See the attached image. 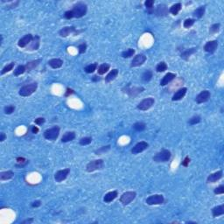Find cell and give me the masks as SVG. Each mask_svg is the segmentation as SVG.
Listing matches in <instances>:
<instances>
[{
	"instance_id": "obj_1",
	"label": "cell",
	"mask_w": 224,
	"mask_h": 224,
	"mask_svg": "<svg viewBox=\"0 0 224 224\" xmlns=\"http://www.w3.org/2000/svg\"><path fill=\"white\" fill-rule=\"evenodd\" d=\"M87 11H88V7H87L86 4L83 2H79L73 6L72 10L67 11L64 13V17L67 19H71L73 18H80L86 15Z\"/></svg>"
},
{
	"instance_id": "obj_2",
	"label": "cell",
	"mask_w": 224,
	"mask_h": 224,
	"mask_svg": "<svg viewBox=\"0 0 224 224\" xmlns=\"http://www.w3.org/2000/svg\"><path fill=\"white\" fill-rule=\"evenodd\" d=\"M37 88H38V84L36 82H33V83L25 85L19 89L18 94H19V96H24V97L29 96L33 95L37 90Z\"/></svg>"
},
{
	"instance_id": "obj_3",
	"label": "cell",
	"mask_w": 224,
	"mask_h": 224,
	"mask_svg": "<svg viewBox=\"0 0 224 224\" xmlns=\"http://www.w3.org/2000/svg\"><path fill=\"white\" fill-rule=\"evenodd\" d=\"M104 166V162L103 159H96L88 163L86 166V171L88 172H92L97 170H102Z\"/></svg>"
},
{
	"instance_id": "obj_4",
	"label": "cell",
	"mask_w": 224,
	"mask_h": 224,
	"mask_svg": "<svg viewBox=\"0 0 224 224\" xmlns=\"http://www.w3.org/2000/svg\"><path fill=\"white\" fill-rule=\"evenodd\" d=\"M60 127L59 126H53L50 129H47V131H44L43 135H44V138L47 140H50V141H54L56 140L59 135H60Z\"/></svg>"
},
{
	"instance_id": "obj_5",
	"label": "cell",
	"mask_w": 224,
	"mask_h": 224,
	"mask_svg": "<svg viewBox=\"0 0 224 224\" xmlns=\"http://www.w3.org/2000/svg\"><path fill=\"white\" fill-rule=\"evenodd\" d=\"M172 157V153L169 150H162L161 152H158L154 157H153V160L157 163H161V162H167L170 160Z\"/></svg>"
},
{
	"instance_id": "obj_6",
	"label": "cell",
	"mask_w": 224,
	"mask_h": 224,
	"mask_svg": "<svg viewBox=\"0 0 224 224\" xmlns=\"http://www.w3.org/2000/svg\"><path fill=\"white\" fill-rule=\"evenodd\" d=\"M137 196L136 192L134 191H129V192H125L123 193L120 197V202L123 205H128L130 204L132 201L135 200Z\"/></svg>"
},
{
	"instance_id": "obj_7",
	"label": "cell",
	"mask_w": 224,
	"mask_h": 224,
	"mask_svg": "<svg viewBox=\"0 0 224 224\" xmlns=\"http://www.w3.org/2000/svg\"><path fill=\"white\" fill-rule=\"evenodd\" d=\"M165 201V198L162 194H153V195H151L149 196L145 202L150 205V206H152V205H161L163 204Z\"/></svg>"
},
{
	"instance_id": "obj_8",
	"label": "cell",
	"mask_w": 224,
	"mask_h": 224,
	"mask_svg": "<svg viewBox=\"0 0 224 224\" xmlns=\"http://www.w3.org/2000/svg\"><path fill=\"white\" fill-rule=\"evenodd\" d=\"M155 103V100L154 98L152 97H148V98H145L144 99L143 101H141L138 105V109H140V110H143V111H145V110H148L149 109H151L152 107V105Z\"/></svg>"
},
{
	"instance_id": "obj_9",
	"label": "cell",
	"mask_w": 224,
	"mask_h": 224,
	"mask_svg": "<svg viewBox=\"0 0 224 224\" xmlns=\"http://www.w3.org/2000/svg\"><path fill=\"white\" fill-rule=\"evenodd\" d=\"M144 90L143 87H125L123 88V91L126 94H128L131 97H135L137 96L138 94L142 93Z\"/></svg>"
},
{
	"instance_id": "obj_10",
	"label": "cell",
	"mask_w": 224,
	"mask_h": 224,
	"mask_svg": "<svg viewBox=\"0 0 224 224\" xmlns=\"http://www.w3.org/2000/svg\"><path fill=\"white\" fill-rule=\"evenodd\" d=\"M149 147V144L147 142L145 141H141V142H138V144H136L134 145V147L131 149V152L133 154H138L144 151H145L147 148Z\"/></svg>"
},
{
	"instance_id": "obj_11",
	"label": "cell",
	"mask_w": 224,
	"mask_h": 224,
	"mask_svg": "<svg viewBox=\"0 0 224 224\" xmlns=\"http://www.w3.org/2000/svg\"><path fill=\"white\" fill-rule=\"evenodd\" d=\"M210 96H211V94L208 90H203L195 97V102L198 104L206 103L210 99Z\"/></svg>"
},
{
	"instance_id": "obj_12",
	"label": "cell",
	"mask_w": 224,
	"mask_h": 224,
	"mask_svg": "<svg viewBox=\"0 0 224 224\" xmlns=\"http://www.w3.org/2000/svg\"><path fill=\"white\" fill-rule=\"evenodd\" d=\"M69 172H70V169L69 168L60 170V171L56 172V173L54 174V179L56 180V182H59V183L62 182L63 180H65L68 178Z\"/></svg>"
},
{
	"instance_id": "obj_13",
	"label": "cell",
	"mask_w": 224,
	"mask_h": 224,
	"mask_svg": "<svg viewBox=\"0 0 224 224\" xmlns=\"http://www.w3.org/2000/svg\"><path fill=\"white\" fill-rule=\"evenodd\" d=\"M146 61V56L143 53H140V54H138L136 55L132 61H131V68H136V67H139L141 65H143Z\"/></svg>"
},
{
	"instance_id": "obj_14",
	"label": "cell",
	"mask_w": 224,
	"mask_h": 224,
	"mask_svg": "<svg viewBox=\"0 0 224 224\" xmlns=\"http://www.w3.org/2000/svg\"><path fill=\"white\" fill-rule=\"evenodd\" d=\"M75 35L76 34H78V32L76 31V28L74 26H65L63 28H61L60 31H59V34L61 37H63V38H66L68 37L69 35L72 34Z\"/></svg>"
},
{
	"instance_id": "obj_15",
	"label": "cell",
	"mask_w": 224,
	"mask_h": 224,
	"mask_svg": "<svg viewBox=\"0 0 224 224\" xmlns=\"http://www.w3.org/2000/svg\"><path fill=\"white\" fill-rule=\"evenodd\" d=\"M34 39V36L31 34H26L23 38H21L18 42V46L21 48H24V47H26Z\"/></svg>"
},
{
	"instance_id": "obj_16",
	"label": "cell",
	"mask_w": 224,
	"mask_h": 224,
	"mask_svg": "<svg viewBox=\"0 0 224 224\" xmlns=\"http://www.w3.org/2000/svg\"><path fill=\"white\" fill-rule=\"evenodd\" d=\"M168 12L169 10L166 4H158L155 10L152 9V13H154L157 16H166L168 14Z\"/></svg>"
},
{
	"instance_id": "obj_17",
	"label": "cell",
	"mask_w": 224,
	"mask_h": 224,
	"mask_svg": "<svg viewBox=\"0 0 224 224\" xmlns=\"http://www.w3.org/2000/svg\"><path fill=\"white\" fill-rule=\"evenodd\" d=\"M218 47V41L217 40H211L207 41L204 46V50L209 53H214Z\"/></svg>"
},
{
	"instance_id": "obj_18",
	"label": "cell",
	"mask_w": 224,
	"mask_h": 224,
	"mask_svg": "<svg viewBox=\"0 0 224 224\" xmlns=\"http://www.w3.org/2000/svg\"><path fill=\"white\" fill-rule=\"evenodd\" d=\"M40 45V38L38 35H35V37H34L32 42L26 47V50L29 51H34V50H38Z\"/></svg>"
},
{
	"instance_id": "obj_19",
	"label": "cell",
	"mask_w": 224,
	"mask_h": 224,
	"mask_svg": "<svg viewBox=\"0 0 224 224\" xmlns=\"http://www.w3.org/2000/svg\"><path fill=\"white\" fill-rule=\"evenodd\" d=\"M223 171H217V172L211 173L210 175H208L207 179V183H215L216 181H218L219 179H221L223 178Z\"/></svg>"
},
{
	"instance_id": "obj_20",
	"label": "cell",
	"mask_w": 224,
	"mask_h": 224,
	"mask_svg": "<svg viewBox=\"0 0 224 224\" xmlns=\"http://www.w3.org/2000/svg\"><path fill=\"white\" fill-rule=\"evenodd\" d=\"M187 91H188V88H180L179 89H178L174 95L172 96V101H179L181 100L187 94Z\"/></svg>"
},
{
	"instance_id": "obj_21",
	"label": "cell",
	"mask_w": 224,
	"mask_h": 224,
	"mask_svg": "<svg viewBox=\"0 0 224 224\" xmlns=\"http://www.w3.org/2000/svg\"><path fill=\"white\" fill-rule=\"evenodd\" d=\"M175 78H176V74L169 72V73L166 74L165 76L162 78V80L160 81V85L161 86H166V85L169 84Z\"/></svg>"
},
{
	"instance_id": "obj_22",
	"label": "cell",
	"mask_w": 224,
	"mask_h": 224,
	"mask_svg": "<svg viewBox=\"0 0 224 224\" xmlns=\"http://www.w3.org/2000/svg\"><path fill=\"white\" fill-rule=\"evenodd\" d=\"M118 196V192L117 191H111V192H109L107 193L104 197V202L106 203H110L111 201H113Z\"/></svg>"
},
{
	"instance_id": "obj_23",
	"label": "cell",
	"mask_w": 224,
	"mask_h": 224,
	"mask_svg": "<svg viewBox=\"0 0 224 224\" xmlns=\"http://www.w3.org/2000/svg\"><path fill=\"white\" fill-rule=\"evenodd\" d=\"M48 65L52 69H60L63 65V61L61 59H58V58H53V59H51L50 61H48Z\"/></svg>"
},
{
	"instance_id": "obj_24",
	"label": "cell",
	"mask_w": 224,
	"mask_h": 224,
	"mask_svg": "<svg viewBox=\"0 0 224 224\" xmlns=\"http://www.w3.org/2000/svg\"><path fill=\"white\" fill-rule=\"evenodd\" d=\"M224 214V205L222 204L220 206H216V207L212 208V215L213 217H218L221 216Z\"/></svg>"
},
{
	"instance_id": "obj_25",
	"label": "cell",
	"mask_w": 224,
	"mask_h": 224,
	"mask_svg": "<svg viewBox=\"0 0 224 224\" xmlns=\"http://www.w3.org/2000/svg\"><path fill=\"white\" fill-rule=\"evenodd\" d=\"M118 70L117 69H112V70H110V72L107 74V76L105 77V82H112V81H114L117 77V75H118Z\"/></svg>"
},
{
	"instance_id": "obj_26",
	"label": "cell",
	"mask_w": 224,
	"mask_h": 224,
	"mask_svg": "<svg viewBox=\"0 0 224 224\" xmlns=\"http://www.w3.org/2000/svg\"><path fill=\"white\" fill-rule=\"evenodd\" d=\"M74 138H75V133L74 131H68L62 136L61 142L62 143H68V142L74 140Z\"/></svg>"
},
{
	"instance_id": "obj_27",
	"label": "cell",
	"mask_w": 224,
	"mask_h": 224,
	"mask_svg": "<svg viewBox=\"0 0 224 224\" xmlns=\"http://www.w3.org/2000/svg\"><path fill=\"white\" fill-rule=\"evenodd\" d=\"M13 176H14V172H12V171H5V172H0V179H1V181L11 179L13 178Z\"/></svg>"
},
{
	"instance_id": "obj_28",
	"label": "cell",
	"mask_w": 224,
	"mask_h": 224,
	"mask_svg": "<svg viewBox=\"0 0 224 224\" xmlns=\"http://www.w3.org/2000/svg\"><path fill=\"white\" fill-rule=\"evenodd\" d=\"M181 8H182V4L180 3H177L175 4H172V6L170 7L169 12L172 13V15L175 16V15H177L179 12V11L181 10Z\"/></svg>"
},
{
	"instance_id": "obj_29",
	"label": "cell",
	"mask_w": 224,
	"mask_h": 224,
	"mask_svg": "<svg viewBox=\"0 0 224 224\" xmlns=\"http://www.w3.org/2000/svg\"><path fill=\"white\" fill-rule=\"evenodd\" d=\"M196 51H197V48H196V47L188 49V50L184 51V52L181 53V58L184 59V60H188V58H189L190 56H191L192 54H193Z\"/></svg>"
},
{
	"instance_id": "obj_30",
	"label": "cell",
	"mask_w": 224,
	"mask_h": 224,
	"mask_svg": "<svg viewBox=\"0 0 224 224\" xmlns=\"http://www.w3.org/2000/svg\"><path fill=\"white\" fill-rule=\"evenodd\" d=\"M40 61H41V60H36V61H33L28 62L26 65H25V66H26V71H27V72H30V71H32L34 69H35V68L39 64Z\"/></svg>"
},
{
	"instance_id": "obj_31",
	"label": "cell",
	"mask_w": 224,
	"mask_h": 224,
	"mask_svg": "<svg viewBox=\"0 0 224 224\" xmlns=\"http://www.w3.org/2000/svg\"><path fill=\"white\" fill-rule=\"evenodd\" d=\"M204 13H205V6H201V7L197 8V9L193 12V15L194 17L197 18H201L203 17Z\"/></svg>"
},
{
	"instance_id": "obj_32",
	"label": "cell",
	"mask_w": 224,
	"mask_h": 224,
	"mask_svg": "<svg viewBox=\"0 0 224 224\" xmlns=\"http://www.w3.org/2000/svg\"><path fill=\"white\" fill-rule=\"evenodd\" d=\"M110 69V66L109 65V64H107V63H103V64H101L99 67H98V74H100V75H103L105 73H107L109 70Z\"/></svg>"
},
{
	"instance_id": "obj_33",
	"label": "cell",
	"mask_w": 224,
	"mask_h": 224,
	"mask_svg": "<svg viewBox=\"0 0 224 224\" xmlns=\"http://www.w3.org/2000/svg\"><path fill=\"white\" fill-rule=\"evenodd\" d=\"M152 78V72L151 70H146L142 74V80L144 82H150Z\"/></svg>"
},
{
	"instance_id": "obj_34",
	"label": "cell",
	"mask_w": 224,
	"mask_h": 224,
	"mask_svg": "<svg viewBox=\"0 0 224 224\" xmlns=\"http://www.w3.org/2000/svg\"><path fill=\"white\" fill-rule=\"evenodd\" d=\"M26 71V66H24V65H18L17 68L14 69V73H13V74H14L15 76H18V75L23 74Z\"/></svg>"
},
{
	"instance_id": "obj_35",
	"label": "cell",
	"mask_w": 224,
	"mask_h": 224,
	"mask_svg": "<svg viewBox=\"0 0 224 224\" xmlns=\"http://www.w3.org/2000/svg\"><path fill=\"white\" fill-rule=\"evenodd\" d=\"M96 69H97V63H92V64H89L87 67H85L84 68V71L86 72L87 74H92Z\"/></svg>"
},
{
	"instance_id": "obj_36",
	"label": "cell",
	"mask_w": 224,
	"mask_h": 224,
	"mask_svg": "<svg viewBox=\"0 0 224 224\" xmlns=\"http://www.w3.org/2000/svg\"><path fill=\"white\" fill-rule=\"evenodd\" d=\"M16 161H17L18 163L17 165H16V166H18V167H23L26 165H27L28 162H29L27 159H26L23 157H18L17 158H16Z\"/></svg>"
},
{
	"instance_id": "obj_37",
	"label": "cell",
	"mask_w": 224,
	"mask_h": 224,
	"mask_svg": "<svg viewBox=\"0 0 224 224\" xmlns=\"http://www.w3.org/2000/svg\"><path fill=\"white\" fill-rule=\"evenodd\" d=\"M145 127H146V125L143 122H138V123H136L133 124V128L137 131H144Z\"/></svg>"
},
{
	"instance_id": "obj_38",
	"label": "cell",
	"mask_w": 224,
	"mask_h": 224,
	"mask_svg": "<svg viewBox=\"0 0 224 224\" xmlns=\"http://www.w3.org/2000/svg\"><path fill=\"white\" fill-rule=\"evenodd\" d=\"M134 54H135V50L132 49V48H129L126 51H123V52H122V53H121V55H122L123 58H131Z\"/></svg>"
},
{
	"instance_id": "obj_39",
	"label": "cell",
	"mask_w": 224,
	"mask_h": 224,
	"mask_svg": "<svg viewBox=\"0 0 224 224\" xmlns=\"http://www.w3.org/2000/svg\"><path fill=\"white\" fill-rule=\"evenodd\" d=\"M167 69V65L165 61H161L159 62L157 67H156V71L158 72V73H162V72H165L166 70Z\"/></svg>"
},
{
	"instance_id": "obj_40",
	"label": "cell",
	"mask_w": 224,
	"mask_h": 224,
	"mask_svg": "<svg viewBox=\"0 0 224 224\" xmlns=\"http://www.w3.org/2000/svg\"><path fill=\"white\" fill-rule=\"evenodd\" d=\"M220 26H221V25H220L219 23H216V24L212 25V26H210V28H209V34H215L218 33L219 30H220Z\"/></svg>"
},
{
	"instance_id": "obj_41",
	"label": "cell",
	"mask_w": 224,
	"mask_h": 224,
	"mask_svg": "<svg viewBox=\"0 0 224 224\" xmlns=\"http://www.w3.org/2000/svg\"><path fill=\"white\" fill-rule=\"evenodd\" d=\"M14 65H15L14 62H11L10 64H8L5 67H4V69H2V71H1V74H4L10 72L11 70H12L13 68H14Z\"/></svg>"
},
{
	"instance_id": "obj_42",
	"label": "cell",
	"mask_w": 224,
	"mask_h": 224,
	"mask_svg": "<svg viewBox=\"0 0 224 224\" xmlns=\"http://www.w3.org/2000/svg\"><path fill=\"white\" fill-rule=\"evenodd\" d=\"M194 23H195V19L194 18H187L184 21V23H183V26L185 28H189V27L193 26Z\"/></svg>"
},
{
	"instance_id": "obj_43",
	"label": "cell",
	"mask_w": 224,
	"mask_h": 224,
	"mask_svg": "<svg viewBox=\"0 0 224 224\" xmlns=\"http://www.w3.org/2000/svg\"><path fill=\"white\" fill-rule=\"evenodd\" d=\"M201 117H199V116H194V117H191L189 120H188V123H189L190 125H194V124H197V123H201Z\"/></svg>"
},
{
	"instance_id": "obj_44",
	"label": "cell",
	"mask_w": 224,
	"mask_h": 224,
	"mask_svg": "<svg viewBox=\"0 0 224 224\" xmlns=\"http://www.w3.org/2000/svg\"><path fill=\"white\" fill-rule=\"evenodd\" d=\"M14 110H15V106H13V105L5 106V107H4V113H5V114H7V115H11V114H12V113L14 112Z\"/></svg>"
},
{
	"instance_id": "obj_45",
	"label": "cell",
	"mask_w": 224,
	"mask_h": 224,
	"mask_svg": "<svg viewBox=\"0 0 224 224\" xmlns=\"http://www.w3.org/2000/svg\"><path fill=\"white\" fill-rule=\"evenodd\" d=\"M110 149V145H107V146H103V147H101L100 149H98V150H96L95 152H96V155H101L102 153H104V152H108L109 150Z\"/></svg>"
},
{
	"instance_id": "obj_46",
	"label": "cell",
	"mask_w": 224,
	"mask_h": 224,
	"mask_svg": "<svg viewBox=\"0 0 224 224\" xmlns=\"http://www.w3.org/2000/svg\"><path fill=\"white\" fill-rule=\"evenodd\" d=\"M92 142V138L90 137H85L80 139V144L81 145H88Z\"/></svg>"
},
{
	"instance_id": "obj_47",
	"label": "cell",
	"mask_w": 224,
	"mask_h": 224,
	"mask_svg": "<svg viewBox=\"0 0 224 224\" xmlns=\"http://www.w3.org/2000/svg\"><path fill=\"white\" fill-rule=\"evenodd\" d=\"M153 5H154V1L153 0H146L144 2V6L148 9V11L152 10Z\"/></svg>"
},
{
	"instance_id": "obj_48",
	"label": "cell",
	"mask_w": 224,
	"mask_h": 224,
	"mask_svg": "<svg viewBox=\"0 0 224 224\" xmlns=\"http://www.w3.org/2000/svg\"><path fill=\"white\" fill-rule=\"evenodd\" d=\"M87 50V45L86 43H82L78 46V51L79 53H84Z\"/></svg>"
},
{
	"instance_id": "obj_49",
	"label": "cell",
	"mask_w": 224,
	"mask_h": 224,
	"mask_svg": "<svg viewBox=\"0 0 224 224\" xmlns=\"http://www.w3.org/2000/svg\"><path fill=\"white\" fill-rule=\"evenodd\" d=\"M215 194H223L224 193V186L221 185L218 188H216L214 190Z\"/></svg>"
},
{
	"instance_id": "obj_50",
	"label": "cell",
	"mask_w": 224,
	"mask_h": 224,
	"mask_svg": "<svg viewBox=\"0 0 224 224\" xmlns=\"http://www.w3.org/2000/svg\"><path fill=\"white\" fill-rule=\"evenodd\" d=\"M189 163H190V158H189V157H186V158H184V160L182 161L181 165H182L183 166L187 167V166H188Z\"/></svg>"
},
{
	"instance_id": "obj_51",
	"label": "cell",
	"mask_w": 224,
	"mask_h": 224,
	"mask_svg": "<svg viewBox=\"0 0 224 224\" xmlns=\"http://www.w3.org/2000/svg\"><path fill=\"white\" fill-rule=\"evenodd\" d=\"M35 123L36 124H38V125H41V124H43L46 120H45V118H43V117H38V118H36L35 119Z\"/></svg>"
},
{
	"instance_id": "obj_52",
	"label": "cell",
	"mask_w": 224,
	"mask_h": 224,
	"mask_svg": "<svg viewBox=\"0 0 224 224\" xmlns=\"http://www.w3.org/2000/svg\"><path fill=\"white\" fill-rule=\"evenodd\" d=\"M34 222V218H28V219H26L24 220L23 222H21V224H30L33 223Z\"/></svg>"
},
{
	"instance_id": "obj_53",
	"label": "cell",
	"mask_w": 224,
	"mask_h": 224,
	"mask_svg": "<svg viewBox=\"0 0 224 224\" xmlns=\"http://www.w3.org/2000/svg\"><path fill=\"white\" fill-rule=\"evenodd\" d=\"M31 131H32V133H34V134H37V133L39 131V128H38L37 126H34V125H32V126H31Z\"/></svg>"
},
{
	"instance_id": "obj_54",
	"label": "cell",
	"mask_w": 224,
	"mask_h": 224,
	"mask_svg": "<svg viewBox=\"0 0 224 224\" xmlns=\"http://www.w3.org/2000/svg\"><path fill=\"white\" fill-rule=\"evenodd\" d=\"M73 94H74V91L72 88H67V91H66V94H65V96H71V95H73Z\"/></svg>"
},
{
	"instance_id": "obj_55",
	"label": "cell",
	"mask_w": 224,
	"mask_h": 224,
	"mask_svg": "<svg viewBox=\"0 0 224 224\" xmlns=\"http://www.w3.org/2000/svg\"><path fill=\"white\" fill-rule=\"evenodd\" d=\"M40 205H41V201H34L32 203V207H40Z\"/></svg>"
},
{
	"instance_id": "obj_56",
	"label": "cell",
	"mask_w": 224,
	"mask_h": 224,
	"mask_svg": "<svg viewBox=\"0 0 224 224\" xmlns=\"http://www.w3.org/2000/svg\"><path fill=\"white\" fill-rule=\"evenodd\" d=\"M5 138H6V135H5V133L1 132V133H0V142H4V141L5 140Z\"/></svg>"
},
{
	"instance_id": "obj_57",
	"label": "cell",
	"mask_w": 224,
	"mask_h": 224,
	"mask_svg": "<svg viewBox=\"0 0 224 224\" xmlns=\"http://www.w3.org/2000/svg\"><path fill=\"white\" fill-rule=\"evenodd\" d=\"M92 81L93 82H98V81H100V78L97 75H95V76L92 77Z\"/></svg>"
},
{
	"instance_id": "obj_58",
	"label": "cell",
	"mask_w": 224,
	"mask_h": 224,
	"mask_svg": "<svg viewBox=\"0 0 224 224\" xmlns=\"http://www.w3.org/2000/svg\"><path fill=\"white\" fill-rule=\"evenodd\" d=\"M3 43V35H1V41H0V45H2Z\"/></svg>"
}]
</instances>
